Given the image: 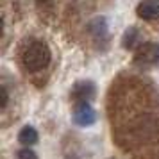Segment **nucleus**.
Masks as SVG:
<instances>
[{
    "label": "nucleus",
    "instance_id": "1",
    "mask_svg": "<svg viewBox=\"0 0 159 159\" xmlns=\"http://www.w3.org/2000/svg\"><path fill=\"white\" fill-rule=\"evenodd\" d=\"M50 48L41 39H30L29 43L23 45L20 52V61L27 72H41L50 65Z\"/></svg>",
    "mask_w": 159,
    "mask_h": 159
},
{
    "label": "nucleus",
    "instance_id": "2",
    "mask_svg": "<svg viewBox=\"0 0 159 159\" xmlns=\"http://www.w3.org/2000/svg\"><path fill=\"white\" fill-rule=\"evenodd\" d=\"M134 65L138 68H154L159 65V43H147L138 45L134 52Z\"/></svg>",
    "mask_w": 159,
    "mask_h": 159
},
{
    "label": "nucleus",
    "instance_id": "3",
    "mask_svg": "<svg viewBox=\"0 0 159 159\" xmlns=\"http://www.w3.org/2000/svg\"><path fill=\"white\" fill-rule=\"evenodd\" d=\"M88 32L91 39L95 41V45L98 48H106L109 43V29H107V20L104 16H97L93 18L89 25H88Z\"/></svg>",
    "mask_w": 159,
    "mask_h": 159
},
{
    "label": "nucleus",
    "instance_id": "4",
    "mask_svg": "<svg viewBox=\"0 0 159 159\" xmlns=\"http://www.w3.org/2000/svg\"><path fill=\"white\" fill-rule=\"evenodd\" d=\"M95 93H97V89H95V84L91 80H80L72 88L70 95L77 104H86L88 100H91L95 97Z\"/></svg>",
    "mask_w": 159,
    "mask_h": 159
},
{
    "label": "nucleus",
    "instance_id": "5",
    "mask_svg": "<svg viewBox=\"0 0 159 159\" xmlns=\"http://www.w3.org/2000/svg\"><path fill=\"white\" fill-rule=\"evenodd\" d=\"M97 120V113L89 104H77L73 109V122L80 125V127H88V125H93Z\"/></svg>",
    "mask_w": 159,
    "mask_h": 159
},
{
    "label": "nucleus",
    "instance_id": "6",
    "mask_svg": "<svg viewBox=\"0 0 159 159\" xmlns=\"http://www.w3.org/2000/svg\"><path fill=\"white\" fill-rule=\"evenodd\" d=\"M136 15L141 20H157L159 18V0H141L136 7Z\"/></svg>",
    "mask_w": 159,
    "mask_h": 159
},
{
    "label": "nucleus",
    "instance_id": "7",
    "mask_svg": "<svg viewBox=\"0 0 159 159\" xmlns=\"http://www.w3.org/2000/svg\"><path fill=\"white\" fill-rule=\"evenodd\" d=\"M18 141L23 145H34L38 143V132L34 127H30V125H25L22 130H20V134H18Z\"/></svg>",
    "mask_w": 159,
    "mask_h": 159
},
{
    "label": "nucleus",
    "instance_id": "8",
    "mask_svg": "<svg viewBox=\"0 0 159 159\" xmlns=\"http://www.w3.org/2000/svg\"><path fill=\"white\" fill-rule=\"evenodd\" d=\"M138 41H139V32H138V29L129 27V29L123 32V39H122L123 48H134Z\"/></svg>",
    "mask_w": 159,
    "mask_h": 159
},
{
    "label": "nucleus",
    "instance_id": "9",
    "mask_svg": "<svg viewBox=\"0 0 159 159\" xmlns=\"http://www.w3.org/2000/svg\"><path fill=\"white\" fill-rule=\"evenodd\" d=\"M16 159H38L36 152H32L30 148H22L16 154Z\"/></svg>",
    "mask_w": 159,
    "mask_h": 159
},
{
    "label": "nucleus",
    "instance_id": "10",
    "mask_svg": "<svg viewBox=\"0 0 159 159\" xmlns=\"http://www.w3.org/2000/svg\"><path fill=\"white\" fill-rule=\"evenodd\" d=\"M0 93H2V102H0V104H2V109L6 107V104H7V89H6V86H2L0 88Z\"/></svg>",
    "mask_w": 159,
    "mask_h": 159
},
{
    "label": "nucleus",
    "instance_id": "11",
    "mask_svg": "<svg viewBox=\"0 0 159 159\" xmlns=\"http://www.w3.org/2000/svg\"><path fill=\"white\" fill-rule=\"evenodd\" d=\"M38 2H41V4H47V2H50V0H38Z\"/></svg>",
    "mask_w": 159,
    "mask_h": 159
}]
</instances>
